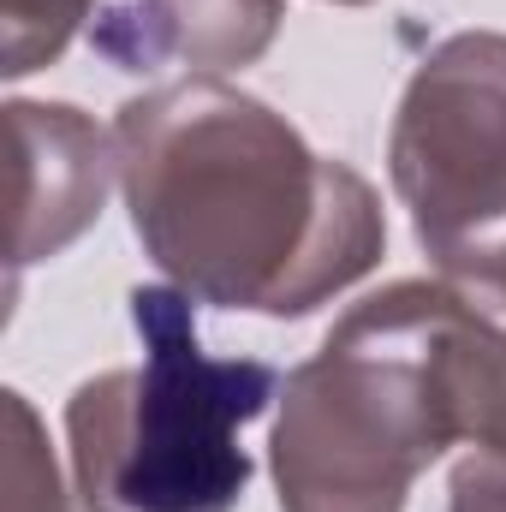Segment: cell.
Instances as JSON below:
<instances>
[{"label":"cell","instance_id":"obj_1","mask_svg":"<svg viewBox=\"0 0 506 512\" xmlns=\"http://www.w3.org/2000/svg\"><path fill=\"white\" fill-rule=\"evenodd\" d=\"M114 155L143 256L197 304L298 322L387 251L376 185L221 78L131 96Z\"/></svg>","mask_w":506,"mask_h":512},{"label":"cell","instance_id":"obj_2","mask_svg":"<svg viewBox=\"0 0 506 512\" xmlns=\"http://www.w3.org/2000/svg\"><path fill=\"white\" fill-rule=\"evenodd\" d=\"M453 447L506 459V316L435 274L358 298L280 382L268 471L280 512H405Z\"/></svg>","mask_w":506,"mask_h":512},{"label":"cell","instance_id":"obj_3","mask_svg":"<svg viewBox=\"0 0 506 512\" xmlns=\"http://www.w3.org/2000/svg\"><path fill=\"white\" fill-rule=\"evenodd\" d=\"M131 328L143 358L102 370L66 399V459L84 512H233L251 489L239 441L280 399L262 358H215L197 340V298L137 286Z\"/></svg>","mask_w":506,"mask_h":512},{"label":"cell","instance_id":"obj_4","mask_svg":"<svg viewBox=\"0 0 506 512\" xmlns=\"http://www.w3.org/2000/svg\"><path fill=\"white\" fill-rule=\"evenodd\" d=\"M387 173L441 274L506 239V30H453L399 90Z\"/></svg>","mask_w":506,"mask_h":512},{"label":"cell","instance_id":"obj_5","mask_svg":"<svg viewBox=\"0 0 506 512\" xmlns=\"http://www.w3.org/2000/svg\"><path fill=\"white\" fill-rule=\"evenodd\" d=\"M12 274L78 245L120 185L114 126L72 102H12Z\"/></svg>","mask_w":506,"mask_h":512},{"label":"cell","instance_id":"obj_6","mask_svg":"<svg viewBox=\"0 0 506 512\" xmlns=\"http://www.w3.org/2000/svg\"><path fill=\"white\" fill-rule=\"evenodd\" d=\"M280 0H120L90 24V48L120 72L185 66L197 78L256 66L280 36Z\"/></svg>","mask_w":506,"mask_h":512},{"label":"cell","instance_id":"obj_7","mask_svg":"<svg viewBox=\"0 0 506 512\" xmlns=\"http://www.w3.org/2000/svg\"><path fill=\"white\" fill-rule=\"evenodd\" d=\"M0 399H6V512H72L42 417L18 387H6Z\"/></svg>","mask_w":506,"mask_h":512},{"label":"cell","instance_id":"obj_8","mask_svg":"<svg viewBox=\"0 0 506 512\" xmlns=\"http://www.w3.org/2000/svg\"><path fill=\"white\" fill-rule=\"evenodd\" d=\"M6 42H0V72L6 78H30L42 66H54L72 36L84 30V18L96 12V0H6Z\"/></svg>","mask_w":506,"mask_h":512},{"label":"cell","instance_id":"obj_9","mask_svg":"<svg viewBox=\"0 0 506 512\" xmlns=\"http://www.w3.org/2000/svg\"><path fill=\"white\" fill-rule=\"evenodd\" d=\"M447 512H506V459H495V453H465L453 465Z\"/></svg>","mask_w":506,"mask_h":512},{"label":"cell","instance_id":"obj_10","mask_svg":"<svg viewBox=\"0 0 506 512\" xmlns=\"http://www.w3.org/2000/svg\"><path fill=\"white\" fill-rule=\"evenodd\" d=\"M453 280H465L495 316H506V239L495 245V251H483L471 268H453Z\"/></svg>","mask_w":506,"mask_h":512},{"label":"cell","instance_id":"obj_11","mask_svg":"<svg viewBox=\"0 0 506 512\" xmlns=\"http://www.w3.org/2000/svg\"><path fill=\"white\" fill-rule=\"evenodd\" d=\"M334 6H370V0H334Z\"/></svg>","mask_w":506,"mask_h":512}]
</instances>
